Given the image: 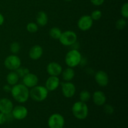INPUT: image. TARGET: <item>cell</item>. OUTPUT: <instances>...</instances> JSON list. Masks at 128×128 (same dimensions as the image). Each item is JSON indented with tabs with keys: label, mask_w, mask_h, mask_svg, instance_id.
Instances as JSON below:
<instances>
[{
	"label": "cell",
	"mask_w": 128,
	"mask_h": 128,
	"mask_svg": "<svg viewBox=\"0 0 128 128\" xmlns=\"http://www.w3.org/2000/svg\"><path fill=\"white\" fill-rule=\"evenodd\" d=\"M11 93L15 101L20 103L26 102L30 97V91L28 88L23 84H16L12 86L11 88Z\"/></svg>",
	"instance_id": "1"
},
{
	"label": "cell",
	"mask_w": 128,
	"mask_h": 128,
	"mask_svg": "<svg viewBox=\"0 0 128 128\" xmlns=\"http://www.w3.org/2000/svg\"><path fill=\"white\" fill-rule=\"evenodd\" d=\"M88 107L86 102L77 101L72 106V112L76 118L78 120H84L88 115Z\"/></svg>",
	"instance_id": "2"
},
{
	"label": "cell",
	"mask_w": 128,
	"mask_h": 128,
	"mask_svg": "<svg viewBox=\"0 0 128 128\" xmlns=\"http://www.w3.org/2000/svg\"><path fill=\"white\" fill-rule=\"evenodd\" d=\"M82 61V56L80 51L78 50H70L67 52L65 56V62L68 67H76L81 63Z\"/></svg>",
	"instance_id": "3"
},
{
	"label": "cell",
	"mask_w": 128,
	"mask_h": 128,
	"mask_svg": "<svg viewBox=\"0 0 128 128\" xmlns=\"http://www.w3.org/2000/svg\"><path fill=\"white\" fill-rule=\"evenodd\" d=\"M48 92L45 86H35L32 88L30 91V96L32 100L37 102L43 101L47 98L48 96Z\"/></svg>",
	"instance_id": "4"
},
{
	"label": "cell",
	"mask_w": 128,
	"mask_h": 128,
	"mask_svg": "<svg viewBox=\"0 0 128 128\" xmlns=\"http://www.w3.org/2000/svg\"><path fill=\"white\" fill-rule=\"evenodd\" d=\"M60 42L65 46H70L74 44L77 41V35L72 31H66L61 33Z\"/></svg>",
	"instance_id": "5"
},
{
	"label": "cell",
	"mask_w": 128,
	"mask_h": 128,
	"mask_svg": "<svg viewBox=\"0 0 128 128\" xmlns=\"http://www.w3.org/2000/svg\"><path fill=\"white\" fill-rule=\"evenodd\" d=\"M4 66L8 70L11 71H16L21 66V61L20 58L15 54H11L5 59Z\"/></svg>",
	"instance_id": "6"
},
{
	"label": "cell",
	"mask_w": 128,
	"mask_h": 128,
	"mask_svg": "<svg viewBox=\"0 0 128 128\" xmlns=\"http://www.w3.org/2000/svg\"><path fill=\"white\" fill-rule=\"evenodd\" d=\"M64 118L58 113L52 114L49 118L48 124L50 128H62L64 125Z\"/></svg>",
	"instance_id": "7"
},
{
	"label": "cell",
	"mask_w": 128,
	"mask_h": 128,
	"mask_svg": "<svg viewBox=\"0 0 128 128\" xmlns=\"http://www.w3.org/2000/svg\"><path fill=\"white\" fill-rule=\"evenodd\" d=\"M61 84V91L62 95L67 98H72L76 92V87L74 84L70 81H66Z\"/></svg>",
	"instance_id": "8"
},
{
	"label": "cell",
	"mask_w": 128,
	"mask_h": 128,
	"mask_svg": "<svg viewBox=\"0 0 128 128\" xmlns=\"http://www.w3.org/2000/svg\"><path fill=\"white\" fill-rule=\"evenodd\" d=\"M11 114L15 120H22L27 117L28 111L25 106L19 105L13 108L11 111Z\"/></svg>",
	"instance_id": "9"
},
{
	"label": "cell",
	"mask_w": 128,
	"mask_h": 128,
	"mask_svg": "<svg viewBox=\"0 0 128 128\" xmlns=\"http://www.w3.org/2000/svg\"><path fill=\"white\" fill-rule=\"evenodd\" d=\"M93 20L89 15H84L81 16L78 22V26L81 31H86L90 30L92 26Z\"/></svg>",
	"instance_id": "10"
},
{
	"label": "cell",
	"mask_w": 128,
	"mask_h": 128,
	"mask_svg": "<svg viewBox=\"0 0 128 128\" xmlns=\"http://www.w3.org/2000/svg\"><path fill=\"white\" fill-rule=\"evenodd\" d=\"M38 76L34 74L31 73V72H28L22 78L23 84L25 85L27 88H32L38 85Z\"/></svg>",
	"instance_id": "11"
},
{
	"label": "cell",
	"mask_w": 128,
	"mask_h": 128,
	"mask_svg": "<svg viewBox=\"0 0 128 128\" xmlns=\"http://www.w3.org/2000/svg\"><path fill=\"white\" fill-rule=\"evenodd\" d=\"M94 79L98 84L101 87H105L108 84L109 76L108 74L102 70H100L96 72Z\"/></svg>",
	"instance_id": "12"
},
{
	"label": "cell",
	"mask_w": 128,
	"mask_h": 128,
	"mask_svg": "<svg viewBox=\"0 0 128 128\" xmlns=\"http://www.w3.org/2000/svg\"><path fill=\"white\" fill-rule=\"evenodd\" d=\"M46 70L50 76H58L62 73V68L58 62H51L48 64Z\"/></svg>",
	"instance_id": "13"
},
{
	"label": "cell",
	"mask_w": 128,
	"mask_h": 128,
	"mask_svg": "<svg viewBox=\"0 0 128 128\" xmlns=\"http://www.w3.org/2000/svg\"><path fill=\"white\" fill-rule=\"evenodd\" d=\"M13 108V104L10 100L6 98L0 100V112L7 114L11 112Z\"/></svg>",
	"instance_id": "14"
},
{
	"label": "cell",
	"mask_w": 128,
	"mask_h": 128,
	"mask_svg": "<svg viewBox=\"0 0 128 128\" xmlns=\"http://www.w3.org/2000/svg\"><path fill=\"white\" fill-rule=\"evenodd\" d=\"M60 85V80L58 76H50L46 81L45 87L48 91H55Z\"/></svg>",
	"instance_id": "15"
},
{
	"label": "cell",
	"mask_w": 128,
	"mask_h": 128,
	"mask_svg": "<svg viewBox=\"0 0 128 128\" xmlns=\"http://www.w3.org/2000/svg\"><path fill=\"white\" fill-rule=\"evenodd\" d=\"M92 101L96 106H103L106 103V97L102 91H96L92 95Z\"/></svg>",
	"instance_id": "16"
},
{
	"label": "cell",
	"mask_w": 128,
	"mask_h": 128,
	"mask_svg": "<svg viewBox=\"0 0 128 128\" xmlns=\"http://www.w3.org/2000/svg\"><path fill=\"white\" fill-rule=\"evenodd\" d=\"M43 50L40 45H34L30 49L29 51V56L32 60H38L42 56Z\"/></svg>",
	"instance_id": "17"
},
{
	"label": "cell",
	"mask_w": 128,
	"mask_h": 128,
	"mask_svg": "<svg viewBox=\"0 0 128 128\" xmlns=\"http://www.w3.org/2000/svg\"><path fill=\"white\" fill-rule=\"evenodd\" d=\"M48 22V16L44 11H40L36 16V24L40 26H44Z\"/></svg>",
	"instance_id": "18"
},
{
	"label": "cell",
	"mask_w": 128,
	"mask_h": 128,
	"mask_svg": "<svg viewBox=\"0 0 128 128\" xmlns=\"http://www.w3.org/2000/svg\"><path fill=\"white\" fill-rule=\"evenodd\" d=\"M62 77L65 81H71L75 76V71L72 68L68 67L62 71Z\"/></svg>",
	"instance_id": "19"
},
{
	"label": "cell",
	"mask_w": 128,
	"mask_h": 128,
	"mask_svg": "<svg viewBox=\"0 0 128 128\" xmlns=\"http://www.w3.org/2000/svg\"><path fill=\"white\" fill-rule=\"evenodd\" d=\"M19 79H20V77L15 72V71H12L10 72L6 76V81L10 86H14L18 84Z\"/></svg>",
	"instance_id": "20"
},
{
	"label": "cell",
	"mask_w": 128,
	"mask_h": 128,
	"mask_svg": "<svg viewBox=\"0 0 128 128\" xmlns=\"http://www.w3.org/2000/svg\"><path fill=\"white\" fill-rule=\"evenodd\" d=\"M61 33H62V32H61V30L57 27H53L51 28L50 30V32H49L50 36L54 40H59L60 36H61Z\"/></svg>",
	"instance_id": "21"
},
{
	"label": "cell",
	"mask_w": 128,
	"mask_h": 128,
	"mask_svg": "<svg viewBox=\"0 0 128 128\" xmlns=\"http://www.w3.org/2000/svg\"><path fill=\"white\" fill-rule=\"evenodd\" d=\"M91 93L88 91L83 90L80 94V101L84 102H88L91 99Z\"/></svg>",
	"instance_id": "22"
},
{
	"label": "cell",
	"mask_w": 128,
	"mask_h": 128,
	"mask_svg": "<svg viewBox=\"0 0 128 128\" xmlns=\"http://www.w3.org/2000/svg\"><path fill=\"white\" fill-rule=\"evenodd\" d=\"M127 25V21L125 18H121L117 20L116 22V28L118 30H122L126 28Z\"/></svg>",
	"instance_id": "23"
},
{
	"label": "cell",
	"mask_w": 128,
	"mask_h": 128,
	"mask_svg": "<svg viewBox=\"0 0 128 128\" xmlns=\"http://www.w3.org/2000/svg\"><path fill=\"white\" fill-rule=\"evenodd\" d=\"M21 50V46L18 42H12L10 45V51L13 54H17Z\"/></svg>",
	"instance_id": "24"
},
{
	"label": "cell",
	"mask_w": 128,
	"mask_h": 128,
	"mask_svg": "<svg viewBox=\"0 0 128 128\" xmlns=\"http://www.w3.org/2000/svg\"><path fill=\"white\" fill-rule=\"evenodd\" d=\"M26 30L31 33H34L38 30V25L34 22H30L26 26Z\"/></svg>",
	"instance_id": "25"
},
{
	"label": "cell",
	"mask_w": 128,
	"mask_h": 128,
	"mask_svg": "<svg viewBox=\"0 0 128 128\" xmlns=\"http://www.w3.org/2000/svg\"><path fill=\"white\" fill-rule=\"evenodd\" d=\"M15 72L17 73V74L18 75V76L20 78H23L26 74H28V72H30V71L28 68H19L18 69L15 71Z\"/></svg>",
	"instance_id": "26"
},
{
	"label": "cell",
	"mask_w": 128,
	"mask_h": 128,
	"mask_svg": "<svg viewBox=\"0 0 128 128\" xmlns=\"http://www.w3.org/2000/svg\"><path fill=\"white\" fill-rule=\"evenodd\" d=\"M91 18L93 21H98V20H100L101 18L102 17V12L100 10H94L91 12Z\"/></svg>",
	"instance_id": "27"
},
{
	"label": "cell",
	"mask_w": 128,
	"mask_h": 128,
	"mask_svg": "<svg viewBox=\"0 0 128 128\" xmlns=\"http://www.w3.org/2000/svg\"><path fill=\"white\" fill-rule=\"evenodd\" d=\"M121 15L123 16L124 18L127 19L128 18V3L125 2L123 4L121 9Z\"/></svg>",
	"instance_id": "28"
},
{
	"label": "cell",
	"mask_w": 128,
	"mask_h": 128,
	"mask_svg": "<svg viewBox=\"0 0 128 128\" xmlns=\"http://www.w3.org/2000/svg\"><path fill=\"white\" fill-rule=\"evenodd\" d=\"M104 111L106 114H111L114 112V108L110 104H105L104 106Z\"/></svg>",
	"instance_id": "29"
},
{
	"label": "cell",
	"mask_w": 128,
	"mask_h": 128,
	"mask_svg": "<svg viewBox=\"0 0 128 128\" xmlns=\"http://www.w3.org/2000/svg\"><path fill=\"white\" fill-rule=\"evenodd\" d=\"M6 122V114L0 112V125L3 124Z\"/></svg>",
	"instance_id": "30"
},
{
	"label": "cell",
	"mask_w": 128,
	"mask_h": 128,
	"mask_svg": "<svg viewBox=\"0 0 128 128\" xmlns=\"http://www.w3.org/2000/svg\"><path fill=\"white\" fill-rule=\"evenodd\" d=\"M90 1L95 6H101L104 2V0H90Z\"/></svg>",
	"instance_id": "31"
},
{
	"label": "cell",
	"mask_w": 128,
	"mask_h": 128,
	"mask_svg": "<svg viewBox=\"0 0 128 128\" xmlns=\"http://www.w3.org/2000/svg\"><path fill=\"white\" fill-rule=\"evenodd\" d=\"M11 88L12 87H11V86L8 84L4 85V86H3V88H2V89H3V90L5 91V92H11Z\"/></svg>",
	"instance_id": "32"
},
{
	"label": "cell",
	"mask_w": 128,
	"mask_h": 128,
	"mask_svg": "<svg viewBox=\"0 0 128 128\" xmlns=\"http://www.w3.org/2000/svg\"><path fill=\"white\" fill-rule=\"evenodd\" d=\"M4 18L3 15L0 13V26H1L4 23Z\"/></svg>",
	"instance_id": "33"
},
{
	"label": "cell",
	"mask_w": 128,
	"mask_h": 128,
	"mask_svg": "<svg viewBox=\"0 0 128 128\" xmlns=\"http://www.w3.org/2000/svg\"><path fill=\"white\" fill-rule=\"evenodd\" d=\"M66 1H72V0H66Z\"/></svg>",
	"instance_id": "34"
},
{
	"label": "cell",
	"mask_w": 128,
	"mask_h": 128,
	"mask_svg": "<svg viewBox=\"0 0 128 128\" xmlns=\"http://www.w3.org/2000/svg\"><path fill=\"white\" fill-rule=\"evenodd\" d=\"M62 128H64V127H62Z\"/></svg>",
	"instance_id": "35"
}]
</instances>
